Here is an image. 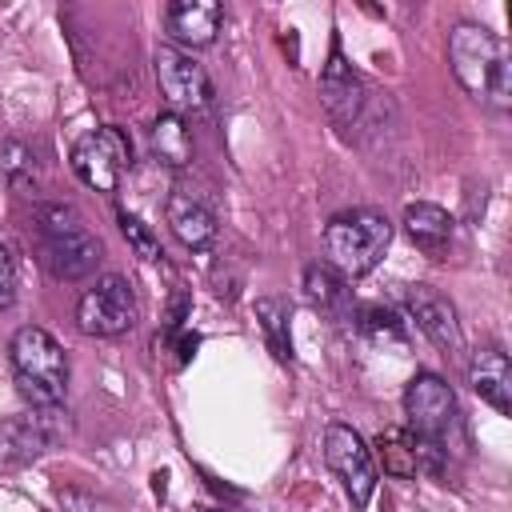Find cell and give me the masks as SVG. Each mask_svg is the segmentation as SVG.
<instances>
[{
    "label": "cell",
    "mask_w": 512,
    "mask_h": 512,
    "mask_svg": "<svg viewBox=\"0 0 512 512\" xmlns=\"http://www.w3.org/2000/svg\"><path fill=\"white\" fill-rule=\"evenodd\" d=\"M448 64L472 100H480L492 112L512 108V56L492 28L460 20L448 32Z\"/></svg>",
    "instance_id": "obj_1"
},
{
    "label": "cell",
    "mask_w": 512,
    "mask_h": 512,
    "mask_svg": "<svg viewBox=\"0 0 512 512\" xmlns=\"http://www.w3.org/2000/svg\"><path fill=\"white\" fill-rule=\"evenodd\" d=\"M36 236H40V260L56 280H84L88 272H96L104 256L100 236L84 224V216L72 204H40Z\"/></svg>",
    "instance_id": "obj_2"
},
{
    "label": "cell",
    "mask_w": 512,
    "mask_h": 512,
    "mask_svg": "<svg viewBox=\"0 0 512 512\" xmlns=\"http://www.w3.org/2000/svg\"><path fill=\"white\" fill-rule=\"evenodd\" d=\"M392 244V220L376 208H352L324 224V264H332L344 280L368 276Z\"/></svg>",
    "instance_id": "obj_3"
},
{
    "label": "cell",
    "mask_w": 512,
    "mask_h": 512,
    "mask_svg": "<svg viewBox=\"0 0 512 512\" xmlns=\"http://www.w3.org/2000/svg\"><path fill=\"white\" fill-rule=\"evenodd\" d=\"M8 352H12V372H16L20 396L32 400V408H56L68 388V356L56 344V336L36 324H24L12 336Z\"/></svg>",
    "instance_id": "obj_4"
},
{
    "label": "cell",
    "mask_w": 512,
    "mask_h": 512,
    "mask_svg": "<svg viewBox=\"0 0 512 512\" xmlns=\"http://www.w3.org/2000/svg\"><path fill=\"white\" fill-rule=\"evenodd\" d=\"M404 416H408V432L416 440H428V444H436L444 452H448L452 436L460 432L456 392L436 372H416L408 380V388H404Z\"/></svg>",
    "instance_id": "obj_5"
},
{
    "label": "cell",
    "mask_w": 512,
    "mask_h": 512,
    "mask_svg": "<svg viewBox=\"0 0 512 512\" xmlns=\"http://www.w3.org/2000/svg\"><path fill=\"white\" fill-rule=\"evenodd\" d=\"M68 164L92 192H116L120 176L132 168V140L120 124L92 128L72 144Z\"/></svg>",
    "instance_id": "obj_6"
},
{
    "label": "cell",
    "mask_w": 512,
    "mask_h": 512,
    "mask_svg": "<svg viewBox=\"0 0 512 512\" xmlns=\"http://www.w3.org/2000/svg\"><path fill=\"white\" fill-rule=\"evenodd\" d=\"M136 320H140V304L128 276L108 272L92 280L76 300V328L84 336H124L128 328H136Z\"/></svg>",
    "instance_id": "obj_7"
},
{
    "label": "cell",
    "mask_w": 512,
    "mask_h": 512,
    "mask_svg": "<svg viewBox=\"0 0 512 512\" xmlns=\"http://www.w3.org/2000/svg\"><path fill=\"white\" fill-rule=\"evenodd\" d=\"M324 464L332 468V476L348 492L352 508H368V500L376 496L380 472H376L372 448L364 444V436L352 424H328L324 428Z\"/></svg>",
    "instance_id": "obj_8"
},
{
    "label": "cell",
    "mask_w": 512,
    "mask_h": 512,
    "mask_svg": "<svg viewBox=\"0 0 512 512\" xmlns=\"http://www.w3.org/2000/svg\"><path fill=\"white\" fill-rule=\"evenodd\" d=\"M152 68H156V84L160 96L168 100V112L184 116V112H208L212 108V80L204 72V64L192 52H180L172 44H160L152 52Z\"/></svg>",
    "instance_id": "obj_9"
},
{
    "label": "cell",
    "mask_w": 512,
    "mask_h": 512,
    "mask_svg": "<svg viewBox=\"0 0 512 512\" xmlns=\"http://www.w3.org/2000/svg\"><path fill=\"white\" fill-rule=\"evenodd\" d=\"M404 308L412 312V320L420 324V332H424L440 352L456 356V352L464 348V332H460L456 304H452L444 292H436V288H428V284H412V288H404Z\"/></svg>",
    "instance_id": "obj_10"
},
{
    "label": "cell",
    "mask_w": 512,
    "mask_h": 512,
    "mask_svg": "<svg viewBox=\"0 0 512 512\" xmlns=\"http://www.w3.org/2000/svg\"><path fill=\"white\" fill-rule=\"evenodd\" d=\"M60 412L56 408H36L24 416H12L0 424V464H28L36 460L56 436H60Z\"/></svg>",
    "instance_id": "obj_11"
},
{
    "label": "cell",
    "mask_w": 512,
    "mask_h": 512,
    "mask_svg": "<svg viewBox=\"0 0 512 512\" xmlns=\"http://www.w3.org/2000/svg\"><path fill=\"white\" fill-rule=\"evenodd\" d=\"M220 20H224V4L216 0H176L164 8V32L180 52L216 44Z\"/></svg>",
    "instance_id": "obj_12"
},
{
    "label": "cell",
    "mask_w": 512,
    "mask_h": 512,
    "mask_svg": "<svg viewBox=\"0 0 512 512\" xmlns=\"http://www.w3.org/2000/svg\"><path fill=\"white\" fill-rule=\"evenodd\" d=\"M320 100H324L328 116L340 120V124H352V120L364 112V104H368L364 80H360V72L340 56V48H332V60H328V68H324V76H320Z\"/></svg>",
    "instance_id": "obj_13"
},
{
    "label": "cell",
    "mask_w": 512,
    "mask_h": 512,
    "mask_svg": "<svg viewBox=\"0 0 512 512\" xmlns=\"http://www.w3.org/2000/svg\"><path fill=\"white\" fill-rule=\"evenodd\" d=\"M164 216H168L172 236H176L184 248L204 252V248H212V244H216V212H212L196 192L176 188V192L168 196Z\"/></svg>",
    "instance_id": "obj_14"
},
{
    "label": "cell",
    "mask_w": 512,
    "mask_h": 512,
    "mask_svg": "<svg viewBox=\"0 0 512 512\" xmlns=\"http://www.w3.org/2000/svg\"><path fill=\"white\" fill-rule=\"evenodd\" d=\"M468 384H472V392H476L484 404H492L500 416L512 412V364H508V356H504L500 348H480V352H472V360H468Z\"/></svg>",
    "instance_id": "obj_15"
},
{
    "label": "cell",
    "mask_w": 512,
    "mask_h": 512,
    "mask_svg": "<svg viewBox=\"0 0 512 512\" xmlns=\"http://www.w3.org/2000/svg\"><path fill=\"white\" fill-rule=\"evenodd\" d=\"M400 224H404V236H408L416 248H424L428 256H436V260L448 252V244H452V228H456V220H452L440 204H428V200L408 204Z\"/></svg>",
    "instance_id": "obj_16"
},
{
    "label": "cell",
    "mask_w": 512,
    "mask_h": 512,
    "mask_svg": "<svg viewBox=\"0 0 512 512\" xmlns=\"http://www.w3.org/2000/svg\"><path fill=\"white\" fill-rule=\"evenodd\" d=\"M304 300H308L312 308L328 312V316H348V312L356 308L348 280H344L332 264H324V260H316V264L304 268Z\"/></svg>",
    "instance_id": "obj_17"
},
{
    "label": "cell",
    "mask_w": 512,
    "mask_h": 512,
    "mask_svg": "<svg viewBox=\"0 0 512 512\" xmlns=\"http://www.w3.org/2000/svg\"><path fill=\"white\" fill-rule=\"evenodd\" d=\"M148 144H152L156 160L168 164V168H184V164H192V152H196L188 120L176 116V112H160V116L152 120V128H148Z\"/></svg>",
    "instance_id": "obj_18"
},
{
    "label": "cell",
    "mask_w": 512,
    "mask_h": 512,
    "mask_svg": "<svg viewBox=\"0 0 512 512\" xmlns=\"http://www.w3.org/2000/svg\"><path fill=\"white\" fill-rule=\"evenodd\" d=\"M352 312H356V328H360V336H364L368 344H376V348H384V352H404V348H408L404 324H400L388 308H380V304H360V308H352Z\"/></svg>",
    "instance_id": "obj_19"
},
{
    "label": "cell",
    "mask_w": 512,
    "mask_h": 512,
    "mask_svg": "<svg viewBox=\"0 0 512 512\" xmlns=\"http://www.w3.org/2000/svg\"><path fill=\"white\" fill-rule=\"evenodd\" d=\"M376 448H380V460H384V472L388 476L412 480L420 472V464H416V440H412L408 428H384L376 436Z\"/></svg>",
    "instance_id": "obj_20"
},
{
    "label": "cell",
    "mask_w": 512,
    "mask_h": 512,
    "mask_svg": "<svg viewBox=\"0 0 512 512\" xmlns=\"http://www.w3.org/2000/svg\"><path fill=\"white\" fill-rule=\"evenodd\" d=\"M256 320L268 336V348L276 360H292V340H288V304L284 300H256Z\"/></svg>",
    "instance_id": "obj_21"
},
{
    "label": "cell",
    "mask_w": 512,
    "mask_h": 512,
    "mask_svg": "<svg viewBox=\"0 0 512 512\" xmlns=\"http://www.w3.org/2000/svg\"><path fill=\"white\" fill-rule=\"evenodd\" d=\"M120 232H124V240L136 248V256H144V260H160L164 252H160V240H156V232L140 220V216H132V212H120Z\"/></svg>",
    "instance_id": "obj_22"
},
{
    "label": "cell",
    "mask_w": 512,
    "mask_h": 512,
    "mask_svg": "<svg viewBox=\"0 0 512 512\" xmlns=\"http://www.w3.org/2000/svg\"><path fill=\"white\" fill-rule=\"evenodd\" d=\"M0 168H4V176H8V180H24V176H32L28 148H24L20 140H8V144L0 148Z\"/></svg>",
    "instance_id": "obj_23"
},
{
    "label": "cell",
    "mask_w": 512,
    "mask_h": 512,
    "mask_svg": "<svg viewBox=\"0 0 512 512\" xmlns=\"http://www.w3.org/2000/svg\"><path fill=\"white\" fill-rule=\"evenodd\" d=\"M12 300H16V260H12V252H8L4 240H0V312H4Z\"/></svg>",
    "instance_id": "obj_24"
}]
</instances>
